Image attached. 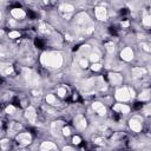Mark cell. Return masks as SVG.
<instances>
[{
  "label": "cell",
  "instance_id": "cell-1",
  "mask_svg": "<svg viewBox=\"0 0 151 151\" xmlns=\"http://www.w3.org/2000/svg\"><path fill=\"white\" fill-rule=\"evenodd\" d=\"M41 64L48 67H60L63 64V58L57 52H45L41 55Z\"/></svg>",
  "mask_w": 151,
  "mask_h": 151
},
{
  "label": "cell",
  "instance_id": "cell-2",
  "mask_svg": "<svg viewBox=\"0 0 151 151\" xmlns=\"http://www.w3.org/2000/svg\"><path fill=\"white\" fill-rule=\"evenodd\" d=\"M133 96H134L133 90L129 87H122L116 92V98L120 101H126L130 99V97H133Z\"/></svg>",
  "mask_w": 151,
  "mask_h": 151
},
{
  "label": "cell",
  "instance_id": "cell-3",
  "mask_svg": "<svg viewBox=\"0 0 151 151\" xmlns=\"http://www.w3.org/2000/svg\"><path fill=\"white\" fill-rule=\"evenodd\" d=\"M24 77L27 81V84L29 85H38L39 84V77L31 70L28 68H24Z\"/></svg>",
  "mask_w": 151,
  "mask_h": 151
},
{
  "label": "cell",
  "instance_id": "cell-4",
  "mask_svg": "<svg viewBox=\"0 0 151 151\" xmlns=\"http://www.w3.org/2000/svg\"><path fill=\"white\" fill-rule=\"evenodd\" d=\"M76 22H77V25H79L81 28L85 29V28L87 27V24H90L88 15L85 14V13H80V14H78L77 18H76Z\"/></svg>",
  "mask_w": 151,
  "mask_h": 151
},
{
  "label": "cell",
  "instance_id": "cell-5",
  "mask_svg": "<svg viewBox=\"0 0 151 151\" xmlns=\"http://www.w3.org/2000/svg\"><path fill=\"white\" fill-rule=\"evenodd\" d=\"M31 140H32V137L28 132H21L17 136V142L20 145H28L31 143Z\"/></svg>",
  "mask_w": 151,
  "mask_h": 151
},
{
  "label": "cell",
  "instance_id": "cell-6",
  "mask_svg": "<svg viewBox=\"0 0 151 151\" xmlns=\"http://www.w3.org/2000/svg\"><path fill=\"white\" fill-rule=\"evenodd\" d=\"M120 57H122L123 60L130 61V60H132V58H133V51H132L130 47H125V48L120 52Z\"/></svg>",
  "mask_w": 151,
  "mask_h": 151
},
{
  "label": "cell",
  "instance_id": "cell-7",
  "mask_svg": "<svg viewBox=\"0 0 151 151\" xmlns=\"http://www.w3.org/2000/svg\"><path fill=\"white\" fill-rule=\"evenodd\" d=\"M74 125L77 129L79 130H84L86 127V119L81 116V114H78L76 118H74Z\"/></svg>",
  "mask_w": 151,
  "mask_h": 151
},
{
  "label": "cell",
  "instance_id": "cell-8",
  "mask_svg": "<svg viewBox=\"0 0 151 151\" xmlns=\"http://www.w3.org/2000/svg\"><path fill=\"white\" fill-rule=\"evenodd\" d=\"M109 80H110V83L111 84H113V85H119V84H122V81H123V78H122V76L119 74V73H110L109 74Z\"/></svg>",
  "mask_w": 151,
  "mask_h": 151
},
{
  "label": "cell",
  "instance_id": "cell-9",
  "mask_svg": "<svg viewBox=\"0 0 151 151\" xmlns=\"http://www.w3.org/2000/svg\"><path fill=\"white\" fill-rule=\"evenodd\" d=\"M92 107H93V110H94L99 116H104V114L106 113V109H105L104 104H101V103L96 101V103L92 104Z\"/></svg>",
  "mask_w": 151,
  "mask_h": 151
},
{
  "label": "cell",
  "instance_id": "cell-10",
  "mask_svg": "<svg viewBox=\"0 0 151 151\" xmlns=\"http://www.w3.org/2000/svg\"><path fill=\"white\" fill-rule=\"evenodd\" d=\"M130 127H131L132 131H134V132H139V131L142 130V123H140V120H138L137 118H132V119H130Z\"/></svg>",
  "mask_w": 151,
  "mask_h": 151
},
{
  "label": "cell",
  "instance_id": "cell-11",
  "mask_svg": "<svg viewBox=\"0 0 151 151\" xmlns=\"http://www.w3.org/2000/svg\"><path fill=\"white\" fill-rule=\"evenodd\" d=\"M96 17H97V19L105 21V20L107 19L106 9H105L104 7H97V8H96Z\"/></svg>",
  "mask_w": 151,
  "mask_h": 151
},
{
  "label": "cell",
  "instance_id": "cell-12",
  "mask_svg": "<svg viewBox=\"0 0 151 151\" xmlns=\"http://www.w3.org/2000/svg\"><path fill=\"white\" fill-rule=\"evenodd\" d=\"M13 71V67L9 65V64H0V74L2 76H8L11 74Z\"/></svg>",
  "mask_w": 151,
  "mask_h": 151
},
{
  "label": "cell",
  "instance_id": "cell-13",
  "mask_svg": "<svg viewBox=\"0 0 151 151\" xmlns=\"http://www.w3.org/2000/svg\"><path fill=\"white\" fill-rule=\"evenodd\" d=\"M26 118L28 119V122L31 123H34L35 119H37V113H35V110L33 107H28L26 110Z\"/></svg>",
  "mask_w": 151,
  "mask_h": 151
},
{
  "label": "cell",
  "instance_id": "cell-14",
  "mask_svg": "<svg viewBox=\"0 0 151 151\" xmlns=\"http://www.w3.org/2000/svg\"><path fill=\"white\" fill-rule=\"evenodd\" d=\"M60 127H61V122H53L51 125V131L53 136H59L60 133Z\"/></svg>",
  "mask_w": 151,
  "mask_h": 151
},
{
  "label": "cell",
  "instance_id": "cell-15",
  "mask_svg": "<svg viewBox=\"0 0 151 151\" xmlns=\"http://www.w3.org/2000/svg\"><path fill=\"white\" fill-rule=\"evenodd\" d=\"M113 110L114 111H119L120 113H124V114L130 112V107L127 105H125V104H117V105L113 106Z\"/></svg>",
  "mask_w": 151,
  "mask_h": 151
},
{
  "label": "cell",
  "instance_id": "cell-16",
  "mask_svg": "<svg viewBox=\"0 0 151 151\" xmlns=\"http://www.w3.org/2000/svg\"><path fill=\"white\" fill-rule=\"evenodd\" d=\"M11 14H12L15 19H21V18L25 17V12H24V9H21V8H13V9L11 11Z\"/></svg>",
  "mask_w": 151,
  "mask_h": 151
},
{
  "label": "cell",
  "instance_id": "cell-17",
  "mask_svg": "<svg viewBox=\"0 0 151 151\" xmlns=\"http://www.w3.org/2000/svg\"><path fill=\"white\" fill-rule=\"evenodd\" d=\"M132 74L134 76V77H143V76H145L146 74V68H144V67H134V68H132Z\"/></svg>",
  "mask_w": 151,
  "mask_h": 151
},
{
  "label": "cell",
  "instance_id": "cell-18",
  "mask_svg": "<svg viewBox=\"0 0 151 151\" xmlns=\"http://www.w3.org/2000/svg\"><path fill=\"white\" fill-rule=\"evenodd\" d=\"M40 149H41V150H55L57 146H55L53 143H51V142H44V143L41 144Z\"/></svg>",
  "mask_w": 151,
  "mask_h": 151
},
{
  "label": "cell",
  "instance_id": "cell-19",
  "mask_svg": "<svg viewBox=\"0 0 151 151\" xmlns=\"http://www.w3.org/2000/svg\"><path fill=\"white\" fill-rule=\"evenodd\" d=\"M73 9H74V7H73L72 5H70V4H64V5L60 6V11L64 12V13H70V12H72Z\"/></svg>",
  "mask_w": 151,
  "mask_h": 151
},
{
  "label": "cell",
  "instance_id": "cell-20",
  "mask_svg": "<svg viewBox=\"0 0 151 151\" xmlns=\"http://www.w3.org/2000/svg\"><path fill=\"white\" fill-rule=\"evenodd\" d=\"M19 129H20V125H19L18 123H9L8 131H9L11 133H15V132H18Z\"/></svg>",
  "mask_w": 151,
  "mask_h": 151
},
{
  "label": "cell",
  "instance_id": "cell-21",
  "mask_svg": "<svg viewBox=\"0 0 151 151\" xmlns=\"http://www.w3.org/2000/svg\"><path fill=\"white\" fill-rule=\"evenodd\" d=\"M139 99H140L142 101H144V100H149V99H150V90H145V91H143V92L140 93V96H139Z\"/></svg>",
  "mask_w": 151,
  "mask_h": 151
},
{
  "label": "cell",
  "instance_id": "cell-22",
  "mask_svg": "<svg viewBox=\"0 0 151 151\" xmlns=\"http://www.w3.org/2000/svg\"><path fill=\"white\" fill-rule=\"evenodd\" d=\"M46 101H47L48 104L55 105V103H57V98H55L53 94H47V97H46Z\"/></svg>",
  "mask_w": 151,
  "mask_h": 151
},
{
  "label": "cell",
  "instance_id": "cell-23",
  "mask_svg": "<svg viewBox=\"0 0 151 151\" xmlns=\"http://www.w3.org/2000/svg\"><path fill=\"white\" fill-rule=\"evenodd\" d=\"M143 24H144L146 27H149V26L151 25V17H150V15H144V17H143Z\"/></svg>",
  "mask_w": 151,
  "mask_h": 151
},
{
  "label": "cell",
  "instance_id": "cell-24",
  "mask_svg": "<svg viewBox=\"0 0 151 151\" xmlns=\"http://www.w3.org/2000/svg\"><path fill=\"white\" fill-rule=\"evenodd\" d=\"M57 93H58L59 97H65L66 93H67V88L66 87H59L58 91H57Z\"/></svg>",
  "mask_w": 151,
  "mask_h": 151
},
{
  "label": "cell",
  "instance_id": "cell-25",
  "mask_svg": "<svg viewBox=\"0 0 151 151\" xmlns=\"http://www.w3.org/2000/svg\"><path fill=\"white\" fill-rule=\"evenodd\" d=\"M90 60L93 61V63H97V61L99 60V53H98V52L91 53V54H90Z\"/></svg>",
  "mask_w": 151,
  "mask_h": 151
},
{
  "label": "cell",
  "instance_id": "cell-26",
  "mask_svg": "<svg viewBox=\"0 0 151 151\" xmlns=\"http://www.w3.org/2000/svg\"><path fill=\"white\" fill-rule=\"evenodd\" d=\"M105 46H106V50H107V52H109L110 54H112V53L114 52V45H113L112 42H107Z\"/></svg>",
  "mask_w": 151,
  "mask_h": 151
},
{
  "label": "cell",
  "instance_id": "cell-27",
  "mask_svg": "<svg viewBox=\"0 0 151 151\" xmlns=\"http://www.w3.org/2000/svg\"><path fill=\"white\" fill-rule=\"evenodd\" d=\"M6 112H7L8 114H13V113L15 112V106H13V105H8V106L6 107Z\"/></svg>",
  "mask_w": 151,
  "mask_h": 151
},
{
  "label": "cell",
  "instance_id": "cell-28",
  "mask_svg": "<svg viewBox=\"0 0 151 151\" xmlns=\"http://www.w3.org/2000/svg\"><path fill=\"white\" fill-rule=\"evenodd\" d=\"M8 35H9V38H12V39H17V38L20 37V33L17 32V31H12V32H9Z\"/></svg>",
  "mask_w": 151,
  "mask_h": 151
},
{
  "label": "cell",
  "instance_id": "cell-29",
  "mask_svg": "<svg viewBox=\"0 0 151 151\" xmlns=\"http://www.w3.org/2000/svg\"><path fill=\"white\" fill-rule=\"evenodd\" d=\"M79 66H80L81 68H86V67H87V60H86L85 58L80 59V60H79Z\"/></svg>",
  "mask_w": 151,
  "mask_h": 151
},
{
  "label": "cell",
  "instance_id": "cell-30",
  "mask_svg": "<svg viewBox=\"0 0 151 151\" xmlns=\"http://www.w3.org/2000/svg\"><path fill=\"white\" fill-rule=\"evenodd\" d=\"M90 51V46L88 45H85V46H83L81 48H80V53L81 54H85V53H87Z\"/></svg>",
  "mask_w": 151,
  "mask_h": 151
},
{
  "label": "cell",
  "instance_id": "cell-31",
  "mask_svg": "<svg viewBox=\"0 0 151 151\" xmlns=\"http://www.w3.org/2000/svg\"><path fill=\"white\" fill-rule=\"evenodd\" d=\"M92 71H99L100 68H101V65L100 64H98V63H93V65H92Z\"/></svg>",
  "mask_w": 151,
  "mask_h": 151
},
{
  "label": "cell",
  "instance_id": "cell-32",
  "mask_svg": "<svg viewBox=\"0 0 151 151\" xmlns=\"http://www.w3.org/2000/svg\"><path fill=\"white\" fill-rule=\"evenodd\" d=\"M39 31H40L41 33H47V32H48V27H47L46 25H40Z\"/></svg>",
  "mask_w": 151,
  "mask_h": 151
},
{
  "label": "cell",
  "instance_id": "cell-33",
  "mask_svg": "<svg viewBox=\"0 0 151 151\" xmlns=\"http://www.w3.org/2000/svg\"><path fill=\"white\" fill-rule=\"evenodd\" d=\"M61 132H63L64 136H68L71 133V130H70V127H63L61 129Z\"/></svg>",
  "mask_w": 151,
  "mask_h": 151
},
{
  "label": "cell",
  "instance_id": "cell-34",
  "mask_svg": "<svg viewBox=\"0 0 151 151\" xmlns=\"http://www.w3.org/2000/svg\"><path fill=\"white\" fill-rule=\"evenodd\" d=\"M142 47H143V50H144V51H146V52H150V47H149V45H147V44L143 42V44H142Z\"/></svg>",
  "mask_w": 151,
  "mask_h": 151
},
{
  "label": "cell",
  "instance_id": "cell-35",
  "mask_svg": "<svg viewBox=\"0 0 151 151\" xmlns=\"http://www.w3.org/2000/svg\"><path fill=\"white\" fill-rule=\"evenodd\" d=\"M80 140H81V139H80L79 136H74V137H73V143H74V144H79Z\"/></svg>",
  "mask_w": 151,
  "mask_h": 151
},
{
  "label": "cell",
  "instance_id": "cell-36",
  "mask_svg": "<svg viewBox=\"0 0 151 151\" xmlns=\"http://www.w3.org/2000/svg\"><path fill=\"white\" fill-rule=\"evenodd\" d=\"M129 25H130L129 21H122V27H127Z\"/></svg>",
  "mask_w": 151,
  "mask_h": 151
},
{
  "label": "cell",
  "instance_id": "cell-37",
  "mask_svg": "<svg viewBox=\"0 0 151 151\" xmlns=\"http://www.w3.org/2000/svg\"><path fill=\"white\" fill-rule=\"evenodd\" d=\"M64 150H72V147H70V146H65Z\"/></svg>",
  "mask_w": 151,
  "mask_h": 151
},
{
  "label": "cell",
  "instance_id": "cell-38",
  "mask_svg": "<svg viewBox=\"0 0 151 151\" xmlns=\"http://www.w3.org/2000/svg\"><path fill=\"white\" fill-rule=\"evenodd\" d=\"M0 125H1V122H0Z\"/></svg>",
  "mask_w": 151,
  "mask_h": 151
},
{
  "label": "cell",
  "instance_id": "cell-39",
  "mask_svg": "<svg viewBox=\"0 0 151 151\" xmlns=\"http://www.w3.org/2000/svg\"><path fill=\"white\" fill-rule=\"evenodd\" d=\"M0 50H1V46H0Z\"/></svg>",
  "mask_w": 151,
  "mask_h": 151
}]
</instances>
